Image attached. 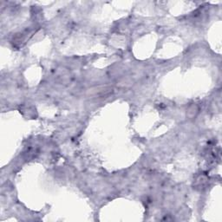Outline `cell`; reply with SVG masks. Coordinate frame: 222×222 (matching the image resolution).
Masks as SVG:
<instances>
[{"label": "cell", "instance_id": "1", "mask_svg": "<svg viewBox=\"0 0 222 222\" xmlns=\"http://www.w3.org/2000/svg\"><path fill=\"white\" fill-rule=\"evenodd\" d=\"M198 111H199V109H198V107L196 105L193 104V105L189 106V108L188 109V111H187V116L189 117V118H194L198 114Z\"/></svg>", "mask_w": 222, "mask_h": 222}]
</instances>
